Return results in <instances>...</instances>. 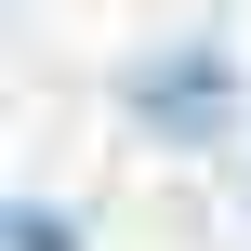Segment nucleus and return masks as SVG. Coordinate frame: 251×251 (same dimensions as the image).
<instances>
[{"label": "nucleus", "instance_id": "1", "mask_svg": "<svg viewBox=\"0 0 251 251\" xmlns=\"http://www.w3.org/2000/svg\"><path fill=\"white\" fill-rule=\"evenodd\" d=\"M132 106H146L159 132H225V119H238V79H225L212 53H159V66L132 79Z\"/></svg>", "mask_w": 251, "mask_h": 251}, {"label": "nucleus", "instance_id": "2", "mask_svg": "<svg viewBox=\"0 0 251 251\" xmlns=\"http://www.w3.org/2000/svg\"><path fill=\"white\" fill-rule=\"evenodd\" d=\"M13 251H66V225L53 212H13Z\"/></svg>", "mask_w": 251, "mask_h": 251}]
</instances>
